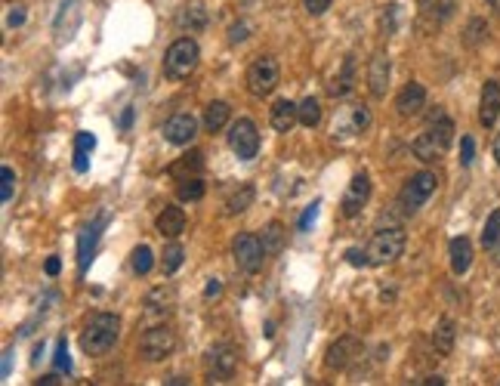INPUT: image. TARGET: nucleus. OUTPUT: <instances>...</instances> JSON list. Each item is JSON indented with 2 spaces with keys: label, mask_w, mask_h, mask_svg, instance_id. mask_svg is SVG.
<instances>
[{
  "label": "nucleus",
  "mask_w": 500,
  "mask_h": 386,
  "mask_svg": "<svg viewBox=\"0 0 500 386\" xmlns=\"http://www.w3.org/2000/svg\"><path fill=\"white\" fill-rule=\"evenodd\" d=\"M497 118H500V84L485 81L482 102H478V121H482V127H494Z\"/></svg>",
  "instance_id": "obj_17"
},
{
  "label": "nucleus",
  "mask_w": 500,
  "mask_h": 386,
  "mask_svg": "<svg viewBox=\"0 0 500 386\" xmlns=\"http://www.w3.org/2000/svg\"><path fill=\"white\" fill-rule=\"evenodd\" d=\"M228 148H232L241 161L256 158V152H260V133H256V124L250 118H238L228 127Z\"/></svg>",
  "instance_id": "obj_8"
},
{
  "label": "nucleus",
  "mask_w": 500,
  "mask_h": 386,
  "mask_svg": "<svg viewBox=\"0 0 500 386\" xmlns=\"http://www.w3.org/2000/svg\"><path fill=\"white\" fill-rule=\"evenodd\" d=\"M331 3L334 0H303V6H306L309 16H325V13L331 10Z\"/></svg>",
  "instance_id": "obj_43"
},
{
  "label": "nucleus",
  "mask_w": 500,
  "mask_h": 386,
  "mask_svg": "<svg viewBox=\"0 0 500 386\" xmlns=\"http://www.w3.org/2000/svg\"><path fill=\"white\" fill-rule=\"evenodd\" d=\"M223 294V284L217 281V278H210V281H207V288H204V297L210 300V297H219Z\"/></svg>",
  "instance_id": "obj_49"
},
{
  "label": "nucleus",
  "mask_w": 500,
  "mask_h": 386,
  "mask_svg": "<svg viewBox=\"0 0 500 386\" xmlns=\"http://www.w3.org/2000/svg\"><path fill=\"white\" fill-rule=\"evenodd\" d=\"M198 59H201V49L192 38H180L173 40L167 49V56H164V71H167V77H173V81H182V77H189L192 71L198 68Z\"/></svg>",
  "instance_id": "obj_3"
},
{
  "label": "nucleus",
  "mask_w": 500,
  "mask_h": 386,
  "mask_svg": "<svg viewBox=\"0 0 500 386\" xmlns=\"http://www.w3.org/2000/svg\"><path fill=\"white\" fill-rule=\"evenodd\" d=\"M253 198H256V189L250 183H244V185H238V189L228 195V201H226V210L232 213V217H238V213H244L250 204H253Z\"/></svg>",
  "instance_id": "obj_30"
},
{
  "label": "nucleus",
  "mask_w": 500,
  "mask_h": 386,
  "mask_svg": "<svg viewBox=\"0 0 500 386\" xmlns=\"http://www.w3.org/2000/svg\"><path fill=\"white\" fill-rule=\"evenodd\" d=\"M278 81H281V68H278V62L272 59V56H260V59L250 62V68H247L250 96H256V99L269 96V93L278 87Z\"/></svg>",
  "instance_id": "obj_7"
},
{
  "label": "nucleus",
  "mask_w": 500,
  "mask_h": 386,
  "mask_svg": "<svg viewBox=\"0 0 500 386\" xmlns=\"http://www.w3.org/2000/svg\"><path fill=\"white\" fill-rule=\"evenodd\" d=\"M182 256H185V250H182V245H176V241H173V245L164 247V254H161V266H164V272L173 275L176 269L182 266Z\"/></svg>",
  "instance_id": "obj_34"
},
{
  "label": "nucleus",
  "mask_w": 500,
  "mask_h": 386,
  "mask_svg": "<svg viewBox=\"0 0 500 386\" xmlns=\"http://www.w3.org/2000/svg\"><path fill=\"white\" fill-rule=\"evenodd\" d=\"M420 383H423V386H442L445 380H442V377H426V380H420Z\"/></svg>",
  "instance_id": "obj_53"
},
{
  "label": "nucleus",
  "mask_w": 500,
  "mask_h": 386,
  "mask_svg": "<svg viewBox=\"0 0 500 386\" xmlns=\"http://www.w3.org/2000/svg\"><path fill=\"white\" fill-rule=\"evenodd\" d=\"M346 263L349 266H370V260H368V247H349L346 250Z\"/></svg>",
  "instance_id": "obj_41"
},
{
  "label": "nucleus",
  "mask_w": 500,
  "mask_h": 386,
  "mask_svg": "<svg viewBox=\"0 0 500 386\" xmlns=\"http://www.w3.org/2000/svg\"><path fill=\"white\" fill-rule=\"evenodd\" d=\"M130 266H133V272H136V275H148V272H152V266H155L152 247H148V245H139V247L130 254Z\"/></svg>",
  "instance_id": "obj_32"
},
{
  "label": "nucleus",
  "mask_w": 500,
  "mask_h": 386,
  "mask_svg": "<svg viewBox=\"0 0 500 386\" xmlns=\"http://www.w3.org/2000/svg\"><path fill=\"white\" fill-rule=\"evenodd\" d=\"M352 87H355V59L346 56L343 68L337 71V77H334V84L327 90H331V96H346V93H352Z\"/></svg>",
  "instance_id": "obj_27"
},
{
  "label": "nucleus",
  "mask_w": 500,
  "mask_h": 386,
  "mask_svg": "<svg viewBox=\"0 0 500 386\" xmlns=\"http://www.w3.org/2000/svg\"><path fill=\"white\" fill-rule=\"evenodd\" d=\"M99 226H102V219H99V223H90L81 232V238H77V263H81V275L87 272V266L93 260V250H96V241H99Z\"/></svg>",
  "instance_id": "obj_23"
},
{
  "label": "nucleus",
  "mask_w": 500,
  "mask_h": 386,
  "mask_svg": "<svg viewBox=\"0 0 500 386\" xmlns=\"http://www.w3.org/2000/svg\"><path fill=\"white\" fill-rule=\"evenodd\" d=\"M13 185H16V173L13 167H3L0 170V201H13Z\"/></svg>",
  "instance_id": "obj_37"
},
{
  "label": "nucleus",
  "mask_w": 500,
  "mask_h": 386,
  "mask_svg": "<svg viewBox=\"0 0 500 386\" xmlns=\"http://www.w3.org/2000/svg\"><path fill=\"white\" fill-rule=\"evenodd\" d=\"M423 105H426V90H423V84H417V81L405 84L402 93H398V99H396L398 114H402V118H417V114L423 111Z\"/></svg>",
  "instance_id": "obj_14"
},
{
  "label": "nucleus",
  "mask_w": 500,
  "mask_h": 386,
  "mask_svg": "<svg viewBox=\"0 0 500 386\" xmlns=\"http://www.w3.org/2000/svg\"><path fill=\"white\" fill-rule=\"evenodd\" d=\"M228 114H232V109H228V102H223V99H213V102H207V109H204V127H207V133H219L223 127L228 124Z\"/></svg>",
  "instance_id": "obj_25"
},
{
  "label": "nucleus",
  "mask_w": 500,
  "mask_h": 386,
  "mask_svg": "<svg viewBox=\"0 0 500 386\" xmlns=\"http://www.w3.org/2000/svg\"><path fill=\"white\" fill-rule=\"evenodd\" d=\"M130 124H133V109H124V114H120V130H130Z\"/></svg>",
  "instance_id": "obj_51"
},
{
  "label": "nucleus",
  "mask_w": 500,
  "mask_h": 386,
  "mask_svg": "<svg viewBox=\"0 0 500 386\" xmlns=\"http://www.w3.org/2000/svg\"><path fill=\"white\" fill-rule=\"evenodd\" d=\"M402 254H405V232L402 229H380L368 245L370 266H386V263H396Z\"/></svg>",
  "instance_id": "obj_4"
},
{
  "label": "nucleus",
  "mask_w": 500,
  "mask_h": 386,
  "mask_svg": "<svg viewBox=\"0 0 500 386\" xmlns=\"http://www.w3.org/2000/svg\"><path fill=\"white\" fill-rule=\"evenodd\" d=\"M87 167H90L87 152H77V148H75V170H77V173H87Z\"/></svg>",
  "instance_id": "obj_47"
},
{
  "label": "nucleus",
  "mask_w": 500,
  "mask_h": 386,
  "mask_svg": "<svg viewBox=\"0 0 500 386\" xmlns=\"http://www.w3.org/2000/svg\"><path fill=\"white\" fill-rule=\"evenodd\" d=\"M318 207H321V201H312V204L303 210V217H299V223H297L299 232H309V226L315 223V217H318Z\"/></svg>",
  "instance_id": "obj_38"
},
{
  "label": "nucleus",
  "mask_w": 500,
  "mask_h": 386,
  "mask_svg": "<svg viewBox=\"0 0 500 386\" xmlns=\"http://www.w3.org/2000/svg\"><path fill=\"white\" fill-rule=\"evenodd\" d=\"M232 256H235V266L244 269V272H260L263 269V260H266V247H263V238L253 232H241L235 235L232 241Z\"/></svg>",
  "instance_id": "obj_6"
},
{
  "label": "nucleus",
  "mask_w": 500,
  "mask_h": 386,
  "mask_svg": "<svg viewBox=\"0 0 500 386\" xmlns=\"http://www.w3.org/2000/svg\"><path fill=\"white\" fill-rule=\"evenodd\" d=\"M180 201H201L204 198V180L201 176H189V180H180V189H176Z\"/></svg>",
  "instance_id": "obj_33"
},
{
  "label": "nucleus",
  "mask_w": 500,
  "mask_h": 386,
  "mask_svg": "<svg viewBox=\"0 0 500 386\" xmlns=\"http://www.w3.org/2000/svg\"><path fill=\"white\" fill-rule=\"evenodd\" d=\"M59 269H62V260H59V256H49V260L44 263V272H47L49 278L59 275Z\"/></svg>",
  "instance_id": "obj_48"
},
{
  "label": "nucleus",
  "mask_w": 500,
  "mask_h": 386,
  "mask_svg": "<svg viewBox=\"0 0 500 386\" xmlns=\"http://www.w3.org/2000/svg\"><path fill=\"white\" fill-rule=\"evenodd\" d=\"M201 170H204V155L201 152H189V155H182L176 164H170V176H176V180L201 176Z\"/></svg>",
  "instance_id": "obj_26"
},
{
  "label": "nucleus",
  "mask_w": 500,
  "mask_h": 386,
  "mask_svg": "<svg viewBox=\"0 0 500 386\" xmlns=\"http://www.w3.org/2000/svg\"><path fill=\"white\" fill-rule=\"evenodd\" d=\"M469 266H473V241L457 235V238H451V272L467 275Z\"/></svg>",
  "instance_id": "obj_22"
},
{
  "label": "nucleus",
  "mask_w": 500,
  "mask_h": 386,
  "mask_svg": "<svg viewBox=\"0 0 500 386\" xmlns=\"http://www.w3.org/2000/svg\"><path fill=\"white\" fill-rule=\"evenodd\" d=\"M182 383H189V380H185V377H170L167 380V386H182Z\"/></svg>",
  "instance_id": "obj_54"
},
{
  "label": "nucleus",
  "mask_w": 500,
  "mask_h": 386,
  "mask_svg": "<svg viewBox=\"0 0 500 386\" xmlns=\"http://www.w3.org/2000/svg\"><path fill=\"white\" fill-rule=\"evenodd\" d=\"M164 139L173 142V146H189L198 133V121L192 114H173V118L164 124Z\"/></svg>",
  "instance_id": "obj_13"
},
{
  "label": "nucleus",
  "mask_w": 500,
  "mask_h": 386,
  "mask_svg": "<svg viewBox=\"0 0 500 386\" xmlns=\"http://www.w3.org/2000/svg\"><path fill=\"white\" fill-rule=\"evenodd\" d=\"M417 10H420V22L435 28V25H445L454 16L457 0H417Z\"/></svg>",
  "instance_id": "obj_15"
},
{
  "label": "nucleus",
  "mask_w": 500,
  "mask_h": 386,
  "mask_svg": "<svg viewBox=\"0 0 500 386\" xmlns=\"http://www.w3.org/2000/svg\"><path fill=\"white\" fill-rule=\"evenodd\" d=\"M370 124V114L364 105H352L349 111H343L337 121H334V133L337 137H352V133H361L364 127Z\"/></svg>",
  "instance_id": "obj_19"
},
{
  "label": "nucleus",
  "mask_w": 500,
  "mask_h": 386,
  "mask_svg": "<svg viewBox=\"0 0 500 386\" xmlns=\"http://www.w3.org/2000/svg\"><path fill=\"white\" fill-rule=\"evenodd\" d=\"M120 337V318L114 312H96L81 334V346L87 355H102Z\"/></svg>",
  "instance_id": "obj_2"
},
{
  "label": "nucleus",
  "mask_w": 500,
  "mask_h": 386,
  "mask_svg": "<svg viewBox=\"0 0 500 386\" xmlns=\"http://www.w3.org/2000/svg\"><path fill=\"white\" fill-rule=\"evenodd\" d=\"M59 383V377L56 374H47V377H40V386H56Z\"/></svg>",
  "instance_id": "obj_52"
},
{
  "label": "nucleus",
  "mask_w": 500,
  "mask_h": 386,
  "mask_svg": "<svg viewBox=\"0 0 500 386\" xmlns=\"http://www.w3.org/2000/svg\"><path fill=\"white\" fill-rule=\"evenodd\" d=\"M238 368V353L232 346H213L204 359V371L210 380H228Z\"/></svg>",
  "instance_id": "obj_11"
},
{
  "label": "nucleus",
  "mask_w": 500,
  "mask_h": 386,
  "mask_svg": "<svg viewBox=\"0 0 500 386\" xmlns=\"http://www.w3.org/2000/svg\"><path fill=\"white\" fill-rule=\"evenodd\" d=\"M389 56H383V53H377L374 59H370V65H368V87H370V96L374 99H383L386 96V90H389Z\"/></svg>",
  "instance_id": "obj_16"
},
{
  "label": "nucleus",
  "mask_w": 500,
  "mask_h": 386,
  "mask_svg": "<svg viewBox=\"0 0 500 386\" xmlns=\"http://www.w3.org/2000/svg\"><path fill=\"white\" fill-rule=\"evenodd\" d=\"M170 306H173V291L170 288H155L152 294L146 297V316H167Z\"/></svg>",
  "instance_id": "obj_28"
},
{
  "label": "nucleus",
  "mask_w": 500,
  "mask_h": 386,
  "mask_svg": "<svg viewBox=\"0 0 500 386\" xmlns=\"http://www.w3.org/2000/svg\"><path fill=\"white\" fill-rule=\"evenodd\" d=\"M355 355H361V343L359 337H340L337 343H331L327 346V371H343V368H349V364L355 362Z\"/></svg>",
  "instance_id": "obj_12"
},
{
  "label": "nucleus",
  "mask_w": 500,
  "mask_h": 386,
  "mask_svg": "<svg viewBox=\"0 0 500 386\" xmlns=\"http://www.w3.org/2000/svg\"><path fill=\"white\" fill-rule=\"evenodd\" d=\"M435 185H439V176L432 173V170H420V173H414L408 183L402 185V195H398V204H402L405 213H414L420 210L426 201L432 198Z\"/></svg>",
  "instance_id": "obj_5"
},
{
  "label": "nucleus",
  "mask_w": 500,
  "mask_h": 386,
  "mask_svg": "<svg viewBox=\"0 0 500 386\" xmlns=\"http://www.w3.org/2000/svg\"><path fill=\"white\" fill-rule=\"evenodd\" d=\"M473 158H476V142H473V137H463L460 139V164L463 167H469Z\"/></svg>",
  "instance_id": "obj_40"
},
{
  "label": "nucleus",
  "mask_w": 500,
  "mask_h": 386,
  "mask_svg": "<svg viewBox=\"0 0 500 386\" xmlns=\"http://www.w3.org/2000/svg\"><path fill=\"white\" fill-rule=\"evenodd\" d=\"M269 121H272L278 133H290V127L299 124V105L290 102V99H278L272 111H269Z\"/></svg>",
  "instance_id": "obj_21"
},
{
  "label": "nucleus",
  "mask_w": 500,
  "mask_h": 386,
  "mask_svg": "<svg viewBox=\"0 0 500 386\" xmlns=\"http://www.w3.org/2000/svg\"><path fill=\"white\" fill-rule=\"evenodd\" d=\"M485 38H488V25H485V19H469L467 31H463V40H467L469 47H478Z\"/></svg>",
  "instance_id": "obj_36"
},
{
  "label": "nucleus",
  "mask_w": 500,
  "mask_h": 386,
  "mask_svg": "<svg viewBox=\"0 0 500 386\" xmlns=\"http://www.w3.org/2000/svg\"><path fill=\"white\" fill-rule=\"evenodd\" d=\"M75 148H77V152H87V155H90L93 148H96V137H93V133H87V130H81V133L75 137Z\"/></svg>",
  "instance_id": "obj_42"
},
{
  "label": "nucleus",
  "mask_w": 500,
  "mask_h": 386,
  "mask_svg": "<svg viewBox=\"0 0 500 386\" xmlns=\"http://www.w3.org/2000/svg\"><path fill=\"white\" fill-rule=\"evenodd\" d=\"M207 10H204V3H198V0H192V3H182L180 10H176V28L180 31H189V34H195V31H204L207 28Z\"/></svg>",
  "instance_id": "obj_18"
},
{
  "label": "nucleus",
  "mask_w": 500,
  "mask_h": 386,
  "mask_svg": "<svg viewBox=\"0 0 500 386\" xmlns=\"http://www.w3.org/2000/svg\"><path fill=\"white\" fill-rule=\"evenodd\" d=\"M10 368H13V353L6 349V353H3V368H0V377H10Z\"/></svg>",
  "instance_id": "obj_50"
},
{
  "label": "nucleus",
  "mask_w": 500,
  "mask_h": 386,
  "mask_svg": "<svg viewBox=\"0 0 500 386\" xmlns=\"http://www.w3.org/2000/svg\"><path fill=\"white\" fill-rule=\"evenodd\" d=\"M53 364H56L59 371H68V368H71V359H68V343H65V340H59V343H56Z\"/></svg>",
  "instance_id": "obj_39"
},
{
  "label": "nucleus",
  "mask_w": 500,
  "mask_h": 386,
  "mask_svg": "<svg viewBox=\"0 0 500 386\" xmlns=\"http://www.w3.org/2000/svg\"><path fill=\"white\" fill-rule=\"evenodd\" d=\"M451 142H454V121L445 118V111L442 109H435L430 114V127L414 139L411 148L423 164H432V161L445 158V152L451 148Z\"/></svg>",
  "instance_id": "obj_1"
},
{
  "label": "nucleus",
  "mask_w": 500,
  "mask_h": 386,
  "mask_svg": "<svg viewBox=\"0 0 500 386\" xmlns=\"http://www.w3.org/2000/svg\"><path fill=\"white\" fill-rule=\"evenodd\" d=\"M454 337H457V331H454V321L451 318H439V325H435V331H432V346H435V353L439 355H451L454 353Z\"/></svg>",
  "instance_id": "obj_24"
},
{
  "label": "nucleus",
  "mask_w": 500,
  "mask_h": 386,
  "mask_svg": "<svg viewBox=\"0 0 500 386\" xmlns=\"http://www.w3.org/2000/svg\"><path fill=\"white\" fill-rule=\"evenodd\" d=\"M173 349H176V334H173V327H167V325L148 327L139 340V353H142V359H148V362L167 359Z\"/></svg>",
  "instance_id": "obj_9"
},
{
  "label": "nucleus",
  "mask_w": 500,
  "mask_h": 386,
  "mask_svg": "<svg viewBox=\"0 0 500 386\" xmlns=\"http://www.w3.org/2000/svg\"><path fill=\"white\" fill-rule=\"evenodd\" d=\"M155 229L164 235V238H180L185 232V210L176 204H167L155 219Z\"/></svg>",
  "instance_id": "obj_20"
},
{
  "label": "nucleus",
  "mask_w": 500,
  "mask_h": 386,
  "mask_svg": "<svg viewBox=\"0 0 500 386\" xmlns=\"http://www.w3.org/2000/svg\"><path fill=\"white\" fill-rule=\"evenodd\" d=\"M299 124L309 127V130L321 124V105H318L315 96H306L303 102H299Z\"/></svg>",
  "instance_id": "obj_31"
},
{
  "label": "nucleus",
  "mask_w": 500,
  "mask_h": 386,
  "mask_svg": "<svg viewBox=\"0 0 500 386\" xmlns=\"http://www.w3.org/2000/svg\"><path fill=\"white\" fill-rule=\"evenodd\" d=\"M494 158H497V164H500V133H497V139H494Z\"/></svg>",
  "instance_id": "obj_55"
},
{
  "label": "nucleus",
  "mask_w": 500,
  "mask_h": 386,
  "mask_svg": "<svg viewBox=\"0 0 500 386\" xmlns=\"http://www.w3.org/2000/svg\"><path fill=\"white\" fill-rule=\"evenodd\" d=\"M497 245H500V210L491 213L488 223H485V229H482V247L491 250V247H497Z\"/></svg>",
  "instance_id": "obj_35"
},
{
  "label": "nucleus",
  "mask_w": 500,
  "mask_h": 386,
  "mask_svg": "<svg viewBox=\"0 0 500 386\" xmlns=\"http://www.w3.org/2000/svg\"><path fill=\"white\" fill-rule=\"evenodd\" d=\"M247 31H250V25H247V22L232 25V28H228V40H232V44H241V40L247 38Z\"/></svg>",
  "instance_id": "obj_45"
},
{
  "label": "nucleus",
  "mask_w": 500,
  "mask_h": 386,
  "mask_svg": "<svg viewBox=\"0 0 500 386\" xmlns=\"http://www.w3.org/2000/svg\"><path fill=\"white\" fill-rule=\"evenodd\" d=\"M6 22H10V28H19V25H22V22H25V10H22V6H13L10 16H6Z\"/></svg>",
  "instance_id": "obj_46"
},
{
  "label": "nucleus",
  "mask_w": 500,
  "mask_h": 386,
  "mask_svg": "<svg viewBox=\"0 0 500 386\" xmlns=\"http://www.w3.org/2000/svg\"><path fill=\"white\" fill-rule=\"evenodd\" d=\"M260 238H263V247H266V254H269V256H278V254H281V247H284V226L278 223V219H272V223L263 226Z\"/></svg>",
  "instance_id": "obj_29"
},
{
  "label": "nucleus",
  "mask_w": 500,
  "mask_h": 386,
  "mask_svg": "<svg viewBox=\"0 0 500 386\" xmlns=\"http://www.w3.org/2000/svg\"><path fill=\"white\" fill-rule=\"evenodd\" d=\"M368 198H370V176H368V173H355V176H352V183H349V189L343 192L340 213H343L346 219L359 217L361 207L368 204Z\"/></svg>",
  "instance_id": "obj_10"
},
{
  "label": "nucleus",
  "mask_w": 500,
  "mask_h": 386,
  "mask_svg": "<svg viewBox=\"0 0 500 386\" xmlns=\"http://www.w3.org/2000/svg\"><path fill=\"white\" fill-rule=\"evenodd\" d=\"M396 25H398V6H396V3H389V6H386V13H383V31L392 34V31H396Z\"/></svg>",
  "instance_id": "obj_44"
}]
</instances>
